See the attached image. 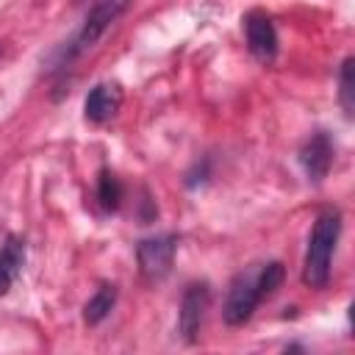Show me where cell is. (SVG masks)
Listing matches in <instances>:
<instances>
[{"label": "cell", "instance_id": "6da1fadb", "mask_svg": "<svg viewBox=\"0 0 355 355\" xmlns=\"http://www.w3.org/2000/svg\"><path fill=\"white\" fill-rule=\"evenodd\" d=\"M338 233H341V211L338 208H324L313 227H311V239H308V250H305V263H302V280L311 288H324L330 280V261L338 244Z\"/></svg>", "mask_w": 355, "mask_h": 355}, {"label": "cell", "instance_id": "7a4b0ae2", "mask_svg": "<svg viewBox=\"0 0 355 355\" xmlns=\"http://www.w3.org/2000/svg\"><path fill=\"white\" fill-rule=\"evenodd\" d=\"M258 302H261V294H258V269L241 272V275L233 280L230 291H227L222 316H225V322H227L230 327H239V324L250 322V316H252V311L258 308Z\"/></svg>", "mask_w": 355, "mask_h": 355}, {"label": "cell", "instance_id": "3957f363", "mask_svg": "<svg viewBox=\"0 0 355 355\" xmlns=\"http://www.w3.org/2000/svg\"><path fill=\"white\" fill-rule=\"evenodd\" d=\"M175 250H178V239H175V236H155V239H144V241L136 247L139 272L144 275V280L155 283V280L166 277V272L172 269Z\"/></svg>", "mask_w": 355, "mask_h": 355}, {"label": "cell", "instance_id": "277c9868", "mask_svg": "<svg viewBox=\"0 0 355 355\" xmlns=\"http://www.w3.org/2000/svg\"><path fill=\"white\" fill-rule=\"evenodd\" d=\"M122 6H125V0H100V3L89 11L86 25H83V28H80V33L75 36L72 47L67 50V61H69V58H75V55H80L83 50H89V47L103 36V31L116 19V14L122 11Z\"/></svg>", "mask_w": 355, "mask_h": 355}, {"label": "cell", "instance_id": "5b68a950", "mask_svg": "<svg viewBox=\"0 0 355 355\" xmlns=\"http://www.w3.org/2000/svg\"><path fill=\"white\" fill-rule=\"evenodd\" d=\"M244 33H247L250 53L261 64L275 61V55H277V31H275V22L263 11H250L244 17Z\"/></svg>", "mask_w": 355, "mask_h": 355}, {"label": "cell", "instance_id": "8992f818", "mask_svg": "<svg viewBox=\"0 0 355 355\" xmlns=\"http://www.w3.org/2000/svg\"><path fill=\"white\" fill-rule=\"evenodd\" d=\"M208 302H211V291L205 283H194L186 288L183 302H180V319H178V327H180L186 341L197 338L202 319H205V311H208Z\"/></svg>", "mask_w": 355, "mask_h": 355}, {"label": "cell", "instance_id": "52a82bcc", "mask_svg": "<svg viewBox=\"0 0 355 355\" xmlns=\"http://www.w3.org/2000/svg\"><path fill=\"white\" fill-rule=\"evenodd\" d=\"M300 164H302L308 180L322 183V180L327 178L330 164H333V141H330V136H327L324 130L313 133V136L305 141V147L300 150Z\"/></svg>", "mask_w": 355, "mask_h": 355}, {"label": "cell", "instance_id": "ba28073f", "mask_svg": "<svg viewBox=\"0 0 355 355\" xmlns=\"http://www.w3.org/2000/svg\"><path fill=\"white\" fill-rule=\"evenodd\" d=\"M119 105H122V92H119V86H116V83H97V86L89 92L86 103H83V114H86L89 122L103 125V122H108L111 116H116Z\"/></svg>", "mask_w": 355, "mask_h": 355}, {"label": "cell", "instance_id": "9c48e42d", "mask_svg": "<svg viewBox=\"0 0 355 355\" xmlns=\"http://www.w3.org/2000/svg\"><path fill=\"white\" fill-rule=\"evenodd\" d=\"M22 261H25V247L19 239H8L0 250V294H6L14 283V275L22 269Z\"/></svg>", "mask_w": 355, "mask_h": 355}, {"label": "cell", "instance_id": "30bf717a", "mask_svg": "<svg viewBox=\"0 0 355 355\" xmlns=\"http://www.w3.org/2000/svg\"><path fill=\"white\" fill-rule=\"evenodd\" d=\"M114 302H116V288H114L111 283H103V286L89 297V302H86V308H83V319H86L89 324L103 322V319L111 313Z\"/></svg>", "mask_w": 355, "mask_h": 355}, {"label": "cell", "instance_id": "8fae6325", "mask_svg": "<svg viewBox=\"0 0 355 355\" xmlns=\"http://www.w3.org/2000/svg\"><path fill=\"white\" fill-rule=\"evenodd\" d=\"M119 197H122V189H119V180L111 169H100V178H97V200L105 211H116L119 205Z\"/></svg>", "mask_w": 355, "mask_h": 355}, {"label": "cell", "instance_id": "7c38bea8", "mask_svg": "<svg viewBox=\"0 0 355 355\" xmlns=\"http://www.w3.org/2000/svg\"><path fill=\"white\" fill-rule=\"evenodd\" d=\"M352 69H355V61L347 58V61L341 64V75H338V83H341L338 100H341V108H344V114H347L349 119H352V114H355V78H352Z\"/></svg>", "mask_w": 355, "mask_h": 355}, {"label": "cell", "instance_id": "4fadbf2b", "mask_svg": "<svg viewBox=\"0 0 355 355\" xmlns=\"http://www.w3.org/2000/svg\"><path fill=\"white\" fill-rule=\"evenodd\" d=\"M283 275H286V269H283L280 261H272V263L258 266V294H261V300L272 297V294L280 288Z\"/></svg>", "mask_w": 355, "mask_h": 355}, {"label": "cell", "instance_id": "5bb4252c", "mask_svg": "<svg viewBox=\"0 0 355 355\" xmlns=\"http://www.w3.org/2000/svg\"><path fill=\"white\" fill-rule=\"evenodd\" d=\"M0 53H3V47H0Z\"/></svg>", "mask_w": 355, "mask_h": 355}]
</instances>
